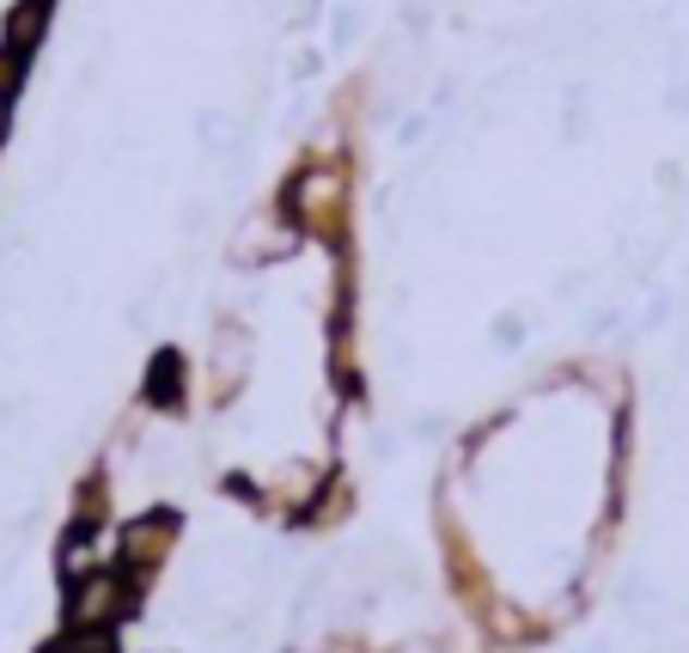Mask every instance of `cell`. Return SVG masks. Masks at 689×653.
Wrapping results in <instances>:
<instances>
[{
    "mask_svg": "<svg viewBox=\"0 0 689 653\" xmlns=\"http://www.w3.org/2000/svg\"><path fill=\"white\" fill-rule=\"evenodd\" d=\"M0 135H7V93H0Z\"/></svg>",
    "mask_w": 689,
    "mask_h": 653,
    "instance_id": "obj_3",
    "label": "cell"
},
{
    "mask_svg": "<svg viewBox=\"0 0 689 653\" xmlns=\"http://www.w3.org/2000/svg\"><path fill=\"white\" fill-rule=\"evenodd\" d=\"M135 605V575L123 568H98V575L67 587V629L74 636H110Z\"/></svg>",
    "mask_w": 689,
    "mask_h": 653,
    "instance_id": "obj_1",
    "label": "cell"
},
{
    "mask_svg": "<svg viewBox=\"0 0 689 653\" xmlns=\"http://www.w3.org/2000/svg\"><path fill=\"white\" fill-rule=\"evenodd\" d=\"M171 538H177V526H171L165 514L135 519V526L123 531V575H140V568H153V562L171 550Z\"/></svg>",
    "mask_w": 689,
    "mask_h": 653,
    "instance_id": "obj_2",
    "label": "cell"
}]
</instances>
